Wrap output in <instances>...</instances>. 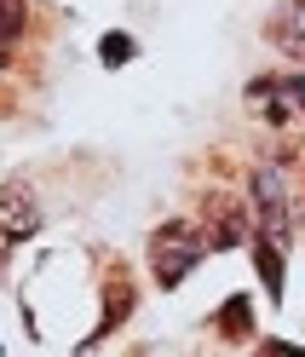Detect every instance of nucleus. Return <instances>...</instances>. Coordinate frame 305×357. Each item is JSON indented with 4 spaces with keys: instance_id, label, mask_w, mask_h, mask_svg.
I'll return each instance as SVG.
<instances>
[{
    "instance_id": "obj_12",
    "label": "nucleus",
    "mask_w": 305,
    "mask_h": 357,
    "mask_svg": "<svg viewBox=\"0 0 305 357\" xmlns=\"http://www.w3.org/2000/svg\"><path fill=\"white\" fill-rule=\"evenodd\" d=\"M98 52H104V63H110V70H121V63L133 58V40H127V35H104Z\"/></svg>"
},
{
    "instance_id": "obj_9",
    "label": "nucleus",
    "mask_w": 305,
    "mask_h": 357,
    "mask_svg": "<svg viewBox=\"0 0 305 357\" xmlns=\"http://www.w3.org/2000/svg\"><path fill=\"white\" fill-rule=\"evenodd\" d=\"M219 334H225V340H242V334H248V294L225 300V311H219Z\"/></svg>"
},
{
    "instance_id": "obj_11",
    "label": "nucleus",
    "mask_w": 305,
    "mask_h": 357,
    "mask_svg": "<svg viewBox=\"0 0 305 357\" xmlns=\"http://www.w3.org/2000/svg\"><path fill=\"white\" fill-rule=\"evenodd\" d=\"M276 81H282V104H288V116H305V70L276 75Z\"/></svg>"
},
{
    "instance_id": "obj_4",
    "label": "nucleus",
    "mask_w": 305,
    "mask_h": 357,
    "mask_svg": "<svg viewBox=\"0 0 305 357\" xmlns=\"http://www.w3.org/2000/svg\"><path fill=\"white\" fill-rule=\"evenodd\" d=\"M202 231L213 248H236V242H248V213L236 208V196L213 190V196H202Z\"/></svg>"
},
{
    "instance_id": "obj_10",
    "label": "nucleus",
    "mask_w": 305,
    "mask_h": 357,
    "mask_svg": "<svg viewBox=\"0 0 305 357\" xmlns=\"http://www.w3.org/2000/svg\"><path fill=\"white\" fill-rule=\"evenodd\" d=\"M29 29V6L24 0H0V40H17Z\"/></svg>"
},
{
    "instance_id": "obj_13",
    "label": "nucleus",
    "mask_w": 305,
    "mask_h": 357,
    "mask_svg": "<svg viewBox=\"0 0 305 357\" xmlns=\"http://www.w3.org/2000/svg\"><path fill=\"white\" fill-rule=\"evenodd\" d=\"M6 47H12V40H0V70H6Z\"/></svg>"
},
{
    "instance_id": "obj_2",
    "label": "nucleus",
    "mask_w": 305,
    "mask_h": 357,
    "mask_svg": "<svg viewBox=\"0 0 305 357\" xmlns=\"http://www.w3.org/2000/svg\"><path fill=\"white\" fill-rule=\"evenodd\" d=\"M253 213H259V236H271V242L288 248L294 219H288V185H282L276 167H259L253 173Z\"/></svg>"
},
{
    "instance_id": "obj_8",
    "label": "nucleus",
    "mask_w": 305,
    "mask_h": 357,
    "mask_svg": "<svg viewBox=\"0 0 305 357\" xmlns=\"http://www.w3.org/2000/svg\"><path fill=\"white\" fill-rule=\"evenodd\" d=\"M253 259H259V277H265V288H271V300H282V242H271V236H259V242H253Z\"/></svg>"
},
{
    "instance_id": "obj_1",
    "label": "nucleus",
    "mask_w": 305,
    "mask_h": 357,
    "mask_svg": "<svg viewBox=\"0 0 305 357\" xmlns=\"http://www.w3.org/2000/svg\"><path fill=\"white\" fill-rule=\"evenodd\" d=\"M208 248H213V242H208L202 225H190V219H167V225L150 236V271H156L162 288H179Z\"/></svg>"
},
{
    "instance_id": "obj_7",
    "label": "nucleus",
    "mask_w": 305,
    "mask_h": 357,
    "mask_svg": "<svg viewBox=\"0 0 305 357\" xmlns=\"http://www.w3.org/2000/svg\"><path fill=\"white\" fill-rule=\"evenodd\" d=\"M248 104L259 109V116H265V121H288V104H282V81L276 75H259V81H248Z\"/></svg>"
},
{
    "instance_id": "obj_3",
    "label": "nucleus",
    "mask_w": 305,
    "mask_h": 357,
    "mask_svg": "<svg viewBox=\"0 0 305 357\" xmlns=\"http://www.w3.org/2000/svg\"><path fill=\"white\" fill-rule=\"evenodd\" d=\"M35 225H40L35 190H29V185H0V259H6L17 242H29Z\"/></svg>"
},
{
    "instance_id": "obj_5",
    "label": "nucleus",
    "mask_w": 305,
    "mask_h": 357,
    "mask_svg": "<svg viewBox=\"0 0 305 357\" xmlns=\"http://www.w3.org/2000/svg\"><path fill=\"white\" fill-rule=\"evenodd\" d=\"M265 35H271V40H276V47L288 52L294 63H305V0H282V6L271 12Z\"/></svg>"
},
{
    "instance_id": "obj_6",
    "label": "nucleus",
    "mask_w": 305,
    "mask_h": 357,
    "mask_svg": "<svg viewBox=\"0 0 305 357\" xmlns=\"http://www.w3.org/2000/svg\"><path fill=\"white\" fill-rule=\"evenodd\" d=\"M133 311V282H127V271H110V282H104V317L98 328L86 334V340H104V334H116V323Z\"/></svg>"
}]
</instances>
